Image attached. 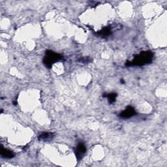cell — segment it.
<instances>
[{
	"instance_id": "6da1fadb",
	"label": "cell",
	"mask_w": 167,
	"mask_h": 167,
	"mask_svg": "<svg viewBox=\"0 0 167 167\" xmlns=\"http://www.w3.org/2000/svg\"><path fill=\"white\" fill-rule=\"evenodd\" d=\"M153 58V53L151 51L142 52L138 54L132 61H128L125 63L127 67L143 66L151 64Z\"/></svg>"
},
{
	"instance_id": "7a4b0ae2",
	"label": "cell",
	"mask_w": 167,
	"mask_h": 167,
	"mask_svg": "<svg viewBox=\"0 0 167 167\" xmlns=\"http://www.w3.org/2000/svg\"><path fill=\"white\" fill-rule=\"evenodd\" d=\"M63 59H64V57L60 54L56 53L52 51H47L43 59V64L47 68L50 69L52 67L54 63L61 61Z\"/></svg>"
},
{
	"instance_id": "3957f363",
	"label": "cell",
	"mask_w": 167,
	"mask_h": 167,
	"mask_svg": "<svg viewBox=\"0 0 167 167\" xmlns=\"http://www.w3.org/2000/svg\"><path fill=\"white\" fill-rule=\"evenodd\" d=\"M136 114V112L134 108L131 106H128L124 110H123L119 114V116L121 118L123 119H129Z\"/></svg>"
},
{
	"instance_id": "277c9868",
	"label": "cell",
	"mask_w": 167,
	"mask_h": 167,
	"mask_svg": "<svg viewBox=\"0 0 167 167\" xmlns=\"http://www.w3.org/2000/svg\"><path fill=\"white\" fill-rule=\"evenodd\" d=\"M86 153V147L83 142L78 143L76 149H75V155H76L78 161H80Z\"/></svg>"
},
{
	"instance_id": "5b68a950",
	"label": "cell",
	"mask_w": 167,
	"mask_h": 167,
	"mask_svg": "<svg viewBox=\"0 0 167 167\" xmlns=\"http://www.w3.org/2000/svg\"><path fill=\"white\" fill-rule=\"evenodd\" d=\"M54 138V133L44 132L42 133L38 136V140L40 141L51 140Z\"/></svg>"
},
{
	"instance_id": "8992f818",
	"label": "cell",
	"mask_w": 167,
	"mask_h": 167,
	"mask_svg": "<svg viewBox=\"0 0 167 167\" xmlns=\"http://www.w3.org/2000/svg\"><path fill=\"white\" fill-rule=\"evenodd\" d=\"M1 156L4 158L11 159V158H13L15 156V154L13 152L11 151V150L6 148H3V147H2Z\"/></svg>"
},
{
	"instance_id": "52a82bcc",
	"label": "cell",
	"mask_w": 167,
	"mask_h": 167,
	"mask_svg": "<svg viewBox=\"0 0 167 167\" xmlns=\"http://www.w3.org/2000/svg\"><path fill=\"white\" fill-rule=\"evenodd\" d=\"M104 97H106L109 104H112L116 102V97L118 96V94L116 93H104L103 95Z\"/></svg>"
},
{
	"instance_id": "ba28073f",
	"label": "cell",
	"mask_w": 167,
	"mask_h": 167,
	"mask_svg": "<svg viewBox=\"0 0 167 167\" xmlns=\"http://www.w3.org/2000/svg\"><path fill=\"white\" fill-rule=\"evenodd\" d=\"M111 33H112L111 29L110 28L106 27V28H103V30L99 31V32H97V34L99 36L103 37H106L108 36H109L110 35H111Z\"/></svg>"
},
{
	"instance_id": "9c48e42d",
	"label": "cell",
	"mask_w": 167,
	"mask_h": 167,
	"mask_svg": "<svg viewBox=\"0 0 167 167\" xmlns=\"http://www.w3.org/2000/svg\"><path fill=\"white\" fill-rule=\"evenodd\" d=\"M78 61L81 63H90V61H91V60L89 57H81Z\"/></svg>"
},
{
	"instance_id": "30bf717a",
	"label": "cell",
	"mask_w": 167,
	"mask_h": 167,
	"mask_svg": "<svg viewBox=\"0 0 167 167\" xmlns=\"http://www.w3.org/2000/svg\"><path fill=\"white\" fill-rule=\"evenodd\" d=\"M121 82H122V84H124V83H125V82H124L123 80H121Z\"/></svg>"
}]
</instances>
